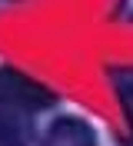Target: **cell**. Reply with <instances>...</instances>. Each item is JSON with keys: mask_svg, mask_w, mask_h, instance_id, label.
<instances>
[{"mask_svg": "<svg viewBox=\"0 0 133 146\" xmlns=\"http://www.w3.org/2000/svg\"><path fill=\"white\" fill-rule=\"evenodd\" d=\"M50 103H53L50 90H43L37 80H30L17 70H0V116L30 119Z\"/></svg>", "mask_w": 133, "mask_h": 146, "instance_id": "obj_1", "label": "cell"}, {"mask_svg": "<svg viewBox=\"0 0 133 146\" xmlns=\"http://www.w3.org/2000/svg\"><path fill=\"white\" fill-rule=\"evenodd\" d=\"M43 146H97V133L83 123V119L63 116L57 119L43 136Z\"/></svg>", "mask_w": 133, "mask_h": 146, "instance_id": "obj_2", "label": "cell"}, {"mask_svg": "<svg viewBox=\"0 0 133 146\" xmlns=\"http://www.w3.org/2000/svg\"><path fill=\"white\" fill-rule=\"evenodd\" d=\"M0 146H30V119L0 116Z\"/></svg>", "mask_w": 133, "mask_h": 146, "instance_id": "obj_3", "label": "cell"}, {"mask_svg": "<svg viewBox=\"0 0 133 146\" xmlns=\"http://www.w3.org/2000/svg\"><path fill=\"white\" fill-rule=\"evenodd\" d=\"M123 106H126V116L133 119V80L123 83Z\"/></svg>", "mask_w": 133, "mask_h": 146, "instance_id": "obj_4", "label": "cell"}]
</instances>
